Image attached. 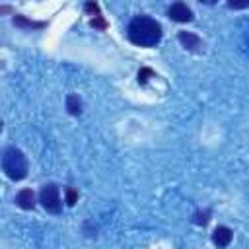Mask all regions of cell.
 <instances>
[{
	"mask_svg": "<svg viewBox=\"0 0 249 249\" xmlns=\"http://www.w3.org/2000/svg\"><path fill=\"white\" fill-rule=\"evenodd\" d=\"M177 39H179V43H181L187 51H193V53H200L202 47H204L202 41H200V37L195 35V33H191V31H179Z\"/></svg>",
	"mask_w": 249,
	"mask_h": 249,
	"instance_id": "cell-5",
	"label": "cell"
},
{
	"mask_svg": "<svg viewBox=\"0 0 249 249\" xmlns=\"http://www.w3.org/2000/svg\"><path fill=\"white\" fill-rule=\"evenodd\" d=\"M231 237H233V231L226 226H218L212 231V243L218 245V247H228L231 243Z\"/></svg>",
	"mask_w": 249,
	"mask_h": 249,
	"instance_id": "cell-6",
	"label": "cell"
},
{
	"mask_svg": "<svg viewBox=\"0 0 249 249\" xmlns=\"http://www.w3.org/2000/svg\"><path fill=\"white\" fill-rule=\"evenodd\" d=\"M66 109L70 115H80L82 113V101L78 95H68L66 97Z\"/></svg>",
	"mask_w": 249,
	"mask_h": 249,
	"instance_id": "cell-8",
	"label": "cell"
},
{
	"mask_svg": "<svg viewBox=\"0 0 249 249\" xmlns=\"http://www.w3.org/2000/svg\"><path fill=\"white\" fill-rule=\"evenodd\" d=\"M228 6L231 10H245L249 8V0H228Z\"/></svg>",
	"mask_w": 249,
	"mask_h": 249,
	"instance_id": "cell-13",
	"label": "cell"
},
{
	"mask_svg": "<svg viewBox=\"0 0 249 249\" xmlns=\"http://www.w3.org/2000/svg\"><path fill=\"white\" fill-rule=\"evenodd\" d=\"M14 23L19 25V27H31V29H41V27L47 25L45 21H31V19H25L23 16H16L14 18Z\"/></svg>",
	"mask_w": 249,
	"mask_h": 249,
	"instance_id": "cell-9",
	"label": "cell"
},
{
	"mask_svg": "<svg viewBox=\"0 0 249 249\" xmlns=\"http://www.w3.org/2000/svg\"><path fill=\"white\" fill-rule=\"evenodd\" d=\"M86 12H88V14H93V18H95V16H101L99 6H97V2H93V0L86 2Z\"/></svg>",
	"mask_w": 249,
	"mask_h": 249,
	"instance_id": "cell-14",
	"label": "cell"
},
{
	"mask_svg": "<svg viewBox=\"0 0 249 249\" xmlns=\"http://www.w3.org/2000/svg\"><path fill=\"white\" fill-rule=\"evenodd\" d=\"M128 41L138 47H156L161 41V25L150 16H136L126 29Z\"/></svg>",
	"mask_w": 249,
	"mask_h": 249,
	"instance_id": "cell-1",
	"label": "cell"
},
{
	"mask_svg": "<svg viewBox=\"0 0 249 249\" xmlns=\"http://www.w3.org/2000/svg\"><path fill=\"white\" fill-rule=\"evenodd\" d=\"M16 204L23 210H31L35 208V193L31 189H21L18 195H16Z\"/></svg>",
	"mask_w": 249,
	"mask_h": 249,
	"instance_id": "cell-7",
	"label": "cell"
},
{
	"mask_svg": "<svg viewBox=\"0 0 249 249\" xmlns=\"http://www.w3.org/2000/svg\"><path fill=\"white\" fill-rule=\"evenodd\" d=\"M76 200H78V191L72 189V187H68V189H66V204H68V206H74Z\"/></svg>",
	"mask_w": 249,
	"mask_h": 249,
	"instance_id": "cell-12",
	"label": "cell"
},
{
	"mask_svg": "<svg viewBox=\"0 0 249 249\" xmlns=\"http://www.w3.org/2000/svg\"><path fill=\"white\" fill-rule=\"evenodd\" d=\"M2 169L12 181H21L27 175V160L16 146H8L2 154Z\"/></svg>",
	"mask_w": 249,
	"mask_h": 249,
	"instance_id": "cell-2",
	"label": "cell"
},
{
	"mask_svg": "<svg viewBox=\"0 0 249 249\" xmlns=\"http://www.w3.org/2000/svg\"><path fill=\"white\" fill-rule=\"evenodd\" d=\"M39 202L41 206L51 212V214H60L62 210V202H60V193H58V187L54 183H49L41 189L39 193Z\"/></svg>",
	"mask_w": 249,
	"mask_h": 249,
	"instance_id": "cell-3",
	"label": "cell"
},
{
	"mask_svg": "<svg viewBox=\"0 0 249 249\" xmlns=\"http://www.w3.org/2000/svg\"><path fill=\"white\" fill-rule=\"evenodd\" d=\"M208 220H210V210L195 212V216H193V222H195L196 226H206V224H208Z\"/></svg>",
	"mask_w": 249,
	"mask_h": 249,
	"instance_id": "cell-10",
	"label": "cell"
},
{
	"mask_svg": "<svg viewBox=\"0 0 249 249\" xmlns=\"http://www.w3.org/2000/svg\"><path fill=\"white\" fill-rule=\"evenodd\" d=\"M167 16H169L173 21H179V23H187V21L193 19V12H191V8H189L187 4H183V2H175V4H171L169 10H167Z\"/></svg>",
	"mask_w": 249,
	"mask_h": 249,
	"instance_id": "cell-4",
	"label": "cell"
},
{
	"mask_svg": "<svg viewBox=\"0 0 249 249\" xmlns=\"http://www.w3.org/2000/svg\"><path fill=\"white\" fill-rule=\"evenodd\" d=\"M91 25L97 27V29H105V27H107V21H105L101 16H95V18L91 19Z\"/></svg>",
	"mask_w": 249,
	"mask_h": 249,
	"instance_id": "cell-15",
	"label": "cell"
},
{
	"mask_svg": "<svg viewBox=\"0 0 249 249\" xmlns=\"http://www.w3.org/2000/svg\"><path fill=\"white\" fill-rule=\"evenodd\" d=\"M150 76H154V70H150V68H140V72H138V84H146L148 80H150Z\"/></svg>",
	"mask_w": 249,
	"mask_h": 249,
	"instance_id": "cell-11",
	"label": "cell"
},
{
	"mask_svg": "<svg viewBox=\"0 0 249 249\" xmlns=\"http://www.w3.org/2000/svg\"><path fill=\"white\" fill-rule=\"evenodd\" d=\"M200 2H204V4H214L216 0H200Z\"/></svg>",
	"mask_w": 249,
	"mask_h": 249,
	"instance_id": "cell-16",
	"label": "cell"
}]
</instances>
